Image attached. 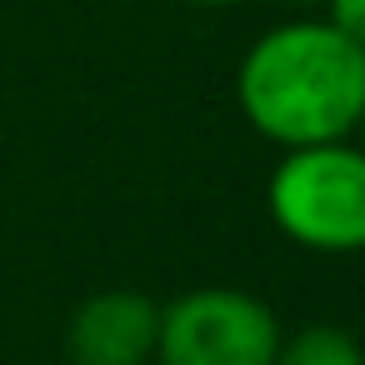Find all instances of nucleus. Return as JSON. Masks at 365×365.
<instances>
[{
	"mask_svg": "<svg viewBox=\"0 0 365 365\" xmlns=\"http://www.w3.org/2000/svg\"><path fill=\"white\" fill-rule=\"evenodd\" d=\"M355 135H360V145H365V115H360V125H355Z\"/></svg>",
	"mask_w": 365,
	"mask_h": 365,
	"instance_id": "nucleus-9",
	"label": "nucleus"
},
{
	"mask_svg": "<svg viewBox=\"0 0 365 365\" xmlns=\"http://www.w3.org/2000/svg\"><path fill=\"white\" fill-rule=\"evenodd\" d=\"M275 365H365V350L340 325H305L290 340L280 335Z\"/></svg>",
	"mask_w": 365,
	"mask_h": 365,
	"instance_id": "nucleus-5",
	"label": "nucleus"
},
{
	"mask_svg": "<svg viewBox=\"0 0 365 365\" xmlns=\"http://www.w3.org/2000/svg\"><path fill=\"white\" fill-rule=\"evenodd\" d=\"M185 6H230V0H185Z\"/></svg>",
	"mask_w": 365,
	"mask_h": 365,
	"instance_id": "nucleus-8",
	"label": "nucleus"
},
{
	"mask_svg": "<svg viewBox=\"0 0 365 365\" xmlns=\"http://www.w3.org/2000/svg\"><path fill=\"white\" fill-rule=\"evenodd\" d=\"M275 310L235 285H200L160 305L155 365H275Z\"/></svg>",
	"mask_w": 365,
	"mask_h": 365,
	"instance_id": "nucleus-3",
	"label": "nucleus"
},
{
	"mask_svg": "<svg viewBox=\"0 0 365 365\" xmlns=\"http://www.w3.org/2000/svg\"><path fill=\"white\" fill-rule=\"evenodd\" d=\"M160 335V305L140 290H101L81 300L66 330L71 365H150Z\"/></svg>",
	"mask_w": 365,
	"mask_h": 365,
	"instance_id": "nucleus-4",
	"label": "nucleus"
},
{
	"mask_svg": "<svg viewBox=\"0 0 365 365\" xmlns=\"http://www.w3.org/2000/svg\"><path fill=\"white\" fill-rule=\"evenodd\" d=\"M325 21L365 51V0H325Z\"/></svg>",
	"mask_w": 365,
	"mask_h": 365,
	"instance_id": "nucleus-6",
	"label": "nucleus"
},
{
	"mask_svg": "<svg viewBox=\"0 0 365 365\" xmlns=\"http://www.w3.org/2000/svg\"><path fill=\"white\" fill-rule=\"evenodd\" d=\"M270 220L285 240L320 255L365 250V145L325 140L280 155L265 185Z\"/></svg>",
	"mask_w": 365,
	"mask_h": 365,
	"instance_id": "nucleus-2",
	"label": "nucleus"
},
{
	"mask_svg": "<svg viewBox=\"0 0 365 365\" xmlns=\"http://www.w3.org/2000/svg\"><path fill=\"white\" fill-rule=\"evenodd\" d=\"M280 6H295V11H310V6H325V0H280Z\"/></svg>",
	"mask_w": 365,
	"mask_h": 365,
	"instance_id": "nucleus-7",
	"label": "nucleus"
},
{
	"mask_svg": "<svg viewBox=\"0 0 365 365\" xmlns=\"http://www.w3.org/2000/svg\"><path fill=\"white\" fill-rule=\"evenodd\" d=\"M235 101L280 150L350 140L365 115V51L330 21H285L245 51Z\"/></svg>",
	"mask_w": 365,
	"mask_h": 365,
	"instance_id": "nucleus-1",
	"label": "nucleus"
}]
</instances>
